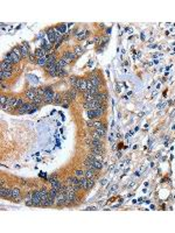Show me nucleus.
Here are the masks:
<instances>
[{
	"label": "nucleus",
	"instance_id": "473e14b6",
	"mask_svg": "<svg viewBox=\"0 0 175 233\" xmlns=\"http://www.w3.org/2000/svg\"><path fill=\"white\" fill-rule=\"evenodd\" d=\"M94 179H89V182H88V188H91L92 185H94Z\"/></svg>",
	"mask_w": 175,
	"mask_h": 233
},
{
	"label": "nucleus",
	"instance_id": "9b49d317",
	"mask_svg": "<svg viewBox=\"0 0 175 233\" xmlns=\"http://www.w3.org/2000/svg\"><path fill=\"white\" fill-rule=\"evenodd\" d=\"M32 101V104H34V105H40V104H42L43 103V97L42 96H39V94H36L35 97L33 98V99L30 100Z\"/></svg>",
	"mask_w": 175,
	"mask_h": 233
},
{
	"label": "nucleus",
	"instance_id": "412c9836",
	"mask_svg": "<svg viewBox=\"0 0 175 233\" xmlns=\"http://www.w3.org/2000/svg\"><path fill=\"white\" fill-rule=\"evenodd\" d=\"M25 104V101H24V99L22 98H16V101H15V104H14V107H21L22 105Z\"/></svg>",
	"mask_w": 175,
	"mask_h": 233
},
{
	"label": "nucleus",
	"instance_id": "c85d7f7f",
	"mask_svg": "<svg viewBox=\"0 0 175 233\" xmlns=\"http://www.w3.org/2000/svg\"><path fill=\"white\" fill-rule=\"evenodd\" d=\"M74 53H75V55H76V56H79V55H81L82 53H83V50H82L81 48H77V49H76V50H75V51H74Z\"/></svg>",
	"mask_w": 175,
	"mask_h": 233
},
{
	"label": "nucleus",
	"instance_id": "4468645a",
	"mask_svg": "<svg viewBox=\"0 0 175 233\" xmlns=\"http://www.w3.org/2000/svg\"><path fill=\"white\" fill-rule=\"evenodd\" d=\"M36 89H30V90H28L27 92H26V97L28 98L29 100H32L35 96H36Z\"/></svg>",
	"mask_w": 175,
	"mask_h": 233
},
{
	"label": "nucleus",
	"instance_id": "c756f323",
	"mask_svg": "<svg viewBox=\"0 0 175 233\" xmlns=\"http://www.w3.org/2000/svg\"><path fill=\"white\" fill-rule=\"evenodd\" d=\"M76 82H77V78H76V77H71V78H70V83L73 84V86H75Z\"/></svg>",
	"mask_w": 175,
	"mask_h": 233
},
{
	"label": "nucleus",
	"instance_id": "0eeeda50",
	"mask_svg": "<svg viewBox=\"0 0 175 233\" xmlns=\"http://www.w3.org/2000/svg\"><path fill=\"white\" fill-rule=\"evenodd\" d=\"M47 35H48V37H49L50 43H54L55 41H56V34H55V32H54V28L47 30Z\"/></svg>",
	"mask_w": 175,
	"mask_h": 233
},
{
	"label": "nucleus",
	"instance_id": "a211bd4d",
	"mask_svg": "<svg viewBox=\"0 0 175 233\" xmlns=\"http://www.w3.org/2000/svg\"><path fill=\"white\" fill-rule=\"evenodd\" d=\"M85 177L88 179H94L95 177V170H91V169H88L85 171Z\"/></svg>",
	"mask_w": 175,
	"mask_h": 233
},
{
	"label": "nucleus",
	"instance_id": "a878e982",
	"mask_svg": "<svg viewBox=\"0 0 175 233\" xmlns=\"http://www.w3.org/2000/svg\"><path fill=\"white\" fill-rule=\"evenodd\" d=\"M13 51H14L15 54L18 55V56H19V57H20V58L22 57V54H21V49H20V48H15V49H13Z\"/></svg>",
	"mask_w": 175,
	"mask_h": 233
},
{
	"label": "nucleus",
	"instance_id": "7c9ffc66",
	"mask_svg": "<svg viewBox=\"0 0 175 233\" xmlns=\"http://www.w3.org/2000/svg\"><path fill=\"white\" fill-rule=\"evenodd\" d=\"M58 28H60V30L61 32H62V33H65V26H64V24H60V26H58Z\"/></svg>",
	"mask_w": 175,
	"mask_h": 233
},
{
	"label": "nucleus",
	"instance_id": "ddd939ff",
	"mask_svg": "<svg viewBox=\"0 0 175 233\" xmlns=\"http://www.w3.org/2000/svg\"><path fill=\"white\" fill-rule=\"evenodd\" d=\"M12 76V71H5V70H0V77H1V81H5V79L9 78Z\"/></svg>",
	"mask_w": 175,
	"mask_h": 233
},
{
	"label": "nucleus",
	"instance_id": "1a4fd4ad",
	"mask_svg": "<svg viewBox=\"0 0 175 233\" xmlns=\"http://www.w3.org/2000/svg\"><path fill=\"white\" fill-rule=\"evenodd\" d=\"M88 182H89V179L86 178V177H82V178H78V183H79V187H81V189H89L88 188Z\"/></svg>",
	"mask_w": 175,
	"mask_h": 233
},
{
	"label": "nucleus",
	"instance_id": "6ab92c4d",
	"mask_svg": "<svg viewBox=\"0 0 175 233\" xmlns=\"http://www.w3.org/2000/svg\"><path fill=\"white\" fill-rule=\"evenodd\" d=\"M86 160H88V159H86ZM89 161H90V160H89ZM91 163L94 164V167H95V168H96V169H97V170H98V169H102V167H103V164H102V162H100V161H97V160H92V161H91Z\"/></svg>",
	"mask_w": 175,
	"mask_h": 233
},
{
	"label": "nucleus",
	"instance_id": "9d476101",
	"mask_svg": "<svg viewBox=\"0 0 175 233\" xmlns=\"http://www.w3.org/2000/svg\"><path fill=\"white\" fill-rule=\"evenodd\" d=\"M12 198L14 199V202H19V199H20V190L18 188L12 189Z\"/></svg>",
	"mask_w": 175,
	"mask_h": 233
},
{
	"label": "nucleus",
	"instance_id": "6e6552de",
	"mask_svg": "<svg viewBox=\"0 0 175 233\" xmlns=\"http://www.w3.org/2000/svg\"><path fill=\"white\" fill-rule=\"evenodd\" d=\"M63 57L65 58L67 63H70V62H71V61L76 57V55H75V53H74V51H68V53H65V54L63 55Z\"/></svg>",
	"mask_w": 175,
	"mask_h": 233
},
{
	"label": "nucleus",
	"instance_id": "f3484780",
	"mask_svg": "<svg viewBox=\"0 0 175 233\" xmlns=\"http://www.w3.org/2000/svg\"><path fill=\"white\" fill-rule=\"evenodd\" d=\"M34 54H35V56H36L37 57V60H39V58H42V57H45V56H47V53L45 51V50H43L42 48H40V49H37L36 51L34 53Z\"/></svg>",
	"mask_w": 175,
	"mask_h": 233
},
{
	"label": "nucleus",
	"instance_id": "39448f33",
	"mask_svg": "<svg viewBox=\"0 0 175 233\" xmlns=\"http://www.w3.org/2000/svg\"><path fill=\"white\" fill-rule=\"evenodd\" d=\"M15 101H16V98H14V97H8V98H7L6 104H5V105H3V109H8V107H12V106L14 107Z\"/></svg>",
	"mask_w": 175,
	"mask_h": 233
},
{
	"label": "nucleus",
	"instance_id": "7ed1b4c3",
	"mask_svg": "<svg viewBox=\"0 0 175 233\" xmlns=\"http://www.w3.org/2000/svg\"><path fill=\"white\" fill-rule=\"evenodd\" d=\"M32 200L34 203V206H40L41 205V195L40 191H34L32 194Z\"/></svg>",
	"mask_w": 175,
	"mask_h": 233
},
{
	"label": "nucleus",
	"instance_id": "f8f14e48",
	"mask_svg": "<svg viewBox=\"0 0 175 233\" xmlns=\"http://www.w3.org/2000/svg\"><path fill=\"white\" fill-rule=\"evenodd\" d=\"M89 81L92 83V85H94V86H97V88H98V86L100 85V83H102V81H100V78L98 77V76H92V77H91Z\"/></svg>",
	"mask_w": 175,
	"mask_h": 233
},
{
	"label": "nucleus",
	"instance_id": "cd10ccee",
	"mask_svg": "<svg viewBox=\"0 0 175 233\" xmlns=\"http://www.w3.org/2000/svg\"><path fill=\"white\" fill-rule=\"evenodd\" d=\"M7 98H8V97H6V96H1V106H3V105H5V104H6V101H7Z\"/></svg>",
	"mask_w": 175,
	"mask_h": 233
},
{
	"label": "nucleus",
	"instance_id": "f03ea898",
	"mask_svg": "<svg viewBox=\"0 0 175 233\" xmlns=\"http://www.w3.org/2000/svg\"><path fill=\"white\" fill-rule=\"evenodd\" d=\"M74 88L78 91H84L85 92L88 89V81H85V79H77V82H76Z\"/></svg>",
	"mask_w": 175,
	"mask_h": 233
},
{
	"label": "nucleus",
	"instance_id": "f257e3e1",
	"mask_svg": "<svg viewBox=\"0 0 175 233\" xmlns=\"http://www.w3.org/2000/svg\"><path fill=\"white\" fill-rule=\"evenodd\" d=\"M55 204H56V205H60V206L67 204V196H65V192H64V191H61V192L57 194V196L55 198Z\"/></svg>",
	"mask_w": 175,
	"mask_h": 233
},
{
	"label": "nucleus",
	"instance_id": "bb28decb",
	"mask_svg": "<svg viewBox=\"0 0 175 233\" xmlns=\"http://www.w3.org/2000/svg\"><path fill=\"white\" fill-rule=\"evenodd\" d=\"M65 75H67V71L64 69H60V70H58L57 76H60V77H63V76H65Z\"/></svg>",
	"mask_w": 175,
	"mask_h": 233
},
{
	"label": "nucleus",
	"instance_id": "72a5a7b5",
	"mask_svg": "<svg viewBox=\"0 0 175 233\" xmlns=\"http://www.w3.org/2000/svg\"><path fill=\"white\" fill-rule=\"evenodd\" d=\"M86 210H96V208H95V206H90V208H88Z\"/></svg>",
	"mask_w": 175,
	"mask_h": 233
},
{
	"label": "nucleus",
	"instance_id": "aec40b11",
	"mask_svg": "<svg viewBox=\"0 0 175 233\" xmlns=\"http://www.w3.org/2000/svg\"><path fill=\"white\" fill-rule=\"evenodd\" d=\"M88 118H89V119H95V118H97L96 111H95V110H88Z\"/></svg>",
	"mask_w": 175,
	"mask_h": 233
},
{
	"label": "nucleus",
	"instance_id": "5701e85b",
	"mask_svg": "<svg viewBox=\"0 0 175 233\" xmlns=\"http://www.w3.org/2000/svg\"><path fill=\"white\" fill-rule=\"evenodd\" d=\"M75 176L77 177V178H82V177H85V173L83 171V170H76Z\"/></svg>",
	"mask_w": 175,
	"mask_h": 233
},
{
	"label": "nucleus",
	"instance_id": "2f4dec72",
	"mask_svg": "<svg viewBox=\"0 0 175 233\" xmlns=\"http://www.w3.org/2000/svg\"><path fill=\"white\" fill-rule=\"evenodd\" d=\"M28 57H29V61L30 62H35V54H29V56H28Z\"/></svg>",
	"mask_w": 175,
	"mask_h": 233
},
{
	"label": "nucleus",
	"instance_id": "2eb2a0df",
	"mask_svg": "<svg viewBox=\"0 0 175 233\" xmlns=\"http://www.w3.org/2000/svg\"><path fill=\"white\" fill-rule=\"evenodd\" d=\"M36 63L39 64L40 67H47V64H48V56H45L42 58H39L36 61Z\"/></svg>",
	"mask_w": 175,
	"mask_h": 233
},
{
	"label": "nucleus",
	"instance_id": "b1692460",
	"mask_svg": "<svg viewBox=\"0 0 175 233\" xmlns=\"http://www.w3.org/2000/svg\"><path fill=\"white\" fill-rule=\"evenodd\" d=\"M63 101V98H62V96H61L60 93H56V96H55V100H54V104H60Z\"/></svg>",
	"mask_w": 175,
	"mask_h": 233
},
{
	"label": "nucleus",
	"instance_id": "4be33fe9",
	"mask_svg": "<svg viewBox=\"0 0 175 233\" xmlns=\"http://www.w3.org/2000/svg\"><path fill=\"white\" fill-rule=\"evenodd\" d=\"M4 62H6L7 64H14V61H13V58H12V56H11V55L9 54H7L6 55V57H5V60H4Z\"/></svg>",
	"mask_w": 175,
	"mask_h": 233
},
{
	"label": "nucleus",
	"instance_id": "dca6fc26",
	"mask_svg": "<svg viewBox=\"0 0 175 233\" xmlns=\"http://www.w3.org/2000/svg\"><path fill=\"white\" fill-rule=\"evenodd\" d=\"M1 70H5V71H13V65L12 64H7L6 62H1Z\"/></svg>",
	"mask_w": 175,
	"mask_h": 233
},
{
	"label": "nucleus",
	"instance_id": "423d86ee",
	"mask_svg": "<svg viewBox=\"0 0 175 233\" xmlns=\"http://www.w3.org/2000/svg\"><path fill=\"white\" fill-rule=\"evenodd\" d=\"M20 49H21L22 57H28V56H29V51H28V44L26 42L22 43V44L20 45Z\"/></svg>",
	"mask_w": 175,
	"mask_h": 233
},
{
	"label": "nucleus",
	"instance_id": "393cba45",
	"mask_svg": "<svg viewBox=\"0 0 175 233\" xmlns=\"http://www.w3.org/2000/svg\"><path fill=\"white\" fill-rule=\"evenodd\" d=\"M9 55H11V56H12L13 61H14V63H18L19 61H20V57H19L18 55L15 54V53H14V51H13V50H12V51H11V53H9Z\"/></svg>",
	"mask_w": 175,
	"mask_h": 233
},
{
	"label": "nucleus",
	"instance_id": "20e7f679",
	"mask_svg": "<svg viewBox=\"0 0 175 233\" xmlns=\"http://www.w3.org/2000/svg\"><path fill=\"white\" fill-rule=\"evenodd\" d=\"M0 196L3 197V198H12V189L1 188V190H0Z\"/></svg>",
	"mask_w": 175,
	"mask_h": 233
}]
</instances>
